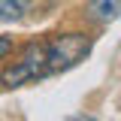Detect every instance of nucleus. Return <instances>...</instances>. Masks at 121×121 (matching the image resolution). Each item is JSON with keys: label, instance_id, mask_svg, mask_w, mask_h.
Listing matches in <instances>:
<instances>
[{"label": "nucleus", "instance_id": "obj_1", "mask_svg": "<svg viewBox=\"0 0 121 121\" xmlns=\"http://www.w3.org/2000/svg\"><path fill=\"white\" fill-rule=\"evenodd\" d=\"M45 52H48V76H55L85 58L91 52V39L85 33H58L45 39Z\"/></svg>", "mask_w": 121, "mask_h": 121}, {"label": "nucleus", "instance_id": "obj_2", "mask_svg": "<svg viewBox=\"0 0 121 121\" xmlns=\"http://www.w3.org/2000/svg\"><path fill=\"white\" fill-rule=\"evenodd\" d=\"M88 15L100 24H109V21L121 18V0H91Z\"/></svg>", "mask_w": 121, "mask_h": 121}, {"label": "nucleus", "instance_id": "obj_3", "mask_svg": "<svg viewBox=\"0 0 121 121\" xmlns=\"http://www.w3.org/2000/svg\"><path fill=\"white\" fill-rule=\"evenodd\" d=\"M24 15L21 0H0V21H18Z\"/></svg>", "mask_w": 121, "mask_h": 121}, {"label": "nucleus", "instance_id": "obj_4", "mask_svg": "<svg viewBox=\"0 0 121 121\" xmlns=\"http://www.w3.org/2000/svg\"><path fill=\"white\" fill-rule=\"evenodd\" d=\"M21 6H24V12H39V9H45L48 6V0H21Z\"/></svg>", "mask_w": 121, "mask_h": 121}, {"label": "nucleus", "instance_id": "obj_5", "mask_svg": "<svg viewBox=\"0 0 121 121\" xmlns=\"http://www.w3.org/2000/svg\"><path fill=\"white\" fill-rule=\"evenodd\" d=\"M9 52H12V39H9V36H0V60L6 58Z\"/></svg>", "mask_w": 121, "mask_h": 121}, {"label": "nucleus", "instance_id": "obj_6", "mask_svg": "<svg viewBox=\"0 0 121 121\" xmlns=\"http://www.w3.org/2000/svg\"><path fill=\"white\" fill-rule=\"evenodd\" d=\"M73 121H94V118H73Z\"/></svg>", "mask_w": 121, "mask_h": 121}]
</instances>
